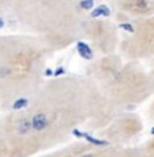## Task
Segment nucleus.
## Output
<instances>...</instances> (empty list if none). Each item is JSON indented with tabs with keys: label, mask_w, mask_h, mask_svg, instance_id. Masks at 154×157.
I'll return each instance as SVG.
<instances>
[{
	"label": "nucleus",
	"mask_w": 154,
	"mask_h": 157,
	"mask_svg": "<svg viewBox=\"0 0 154 157\" xmlns=\"http://www.w3.org/2000/svg\"><path fill=\"white\" fill-rule=\"evenodd\" d=\"M147 117H149L152 122H154V97L152 98L149 107H147Z\"/></svg>",
	"instance_id": "nucleus-13"
},
{
	"label": "nucleus",
	"mask_w": 154,
	"mask_h": 157,
	"mask_svg": "<svg viewBox=\"0 0 154 157\" xmlns=\"http://www.w3.org/2000/svg\"><path fill=\"white\" fill-rule=\"evenodd\" d=\"M85 75L117 112L154 97V75L149 67L123 59L119 53L96 57L87 64Z\"/></svg>",
	"instance_id": "nucleus-4"
},
{
	"label": "nucleus",
	"mask_w": 154,
	"mask_h": 157,
	"mask_svg": "<svg viewBox=\"0 0 154 157\" xmlns=\"http://www.w3.org/2000/svg\"><path fill=\"white\" fill-rule=\"evenodd\" d=\"M141 147L147 157H154V135L150 138V140L146 141V144L141 145Z\"/></svg>",
	"instance_id": "nucleus-11"
},
{
	"label": "nucleus",
	"mask_w": 154,
	"mask_h": 157,
	"mask_svg": "<svg viewBox=\"0 0 154 157\" xmlns=\"http://www.w3.org/2000/svg\"><path fill=\"white\" fill-rule=\"evenodd\" d=\"M82 38L98 53V56L115 55L119 51L120 29L108 18L90 17L83 25Z\"/></svg>",
	"instance_id": "nucleus-7"
},
{
	"label": "nucleus",
	"mask_w": 154,
	"mask_h": 157,
	"mask_svg": "<svg viewBox=\"0 0 154 157\" xmlns=\"http://www.w3.org/2000/svg\"><path fill=\"white\" fill-rule=\"evenodd\" d=\"M11 4H13V2H0V25H2L7 18L13 19V15H11Z\"/></svg>",
	"instance_id": "nucleus-10"
},
{
	"label": "nucleus",
	"mask_w": 154,
	"mask_h": 157,
	"mask_svg": "<svg viewBox=\"0 0 154 157\" xmlns=\"http://www.w3.org/2000/svg\"><path fill=\"white\" fill-rule=\"evenodd\" d=\"M120 29L119 53L131 62L154 59V15L128 19Z\"/></svg>",
	"instance_id": "nucleus-5"
},
{
	"label": "nucleus",
	"mask_w": 154,
	"mask_h": 157,
	"mask_svg": "<svg viewBox=\"0 0 154 157\" xmlns=\"http://www.w3.org/2000/svg\"><path fill=\"white\" fill-rule=\"evenodd\" d=\"M147 67H149V70H150V72H152V74L154 75V59L153 60H150V64L147 66Z\"/></svg>",
	"instance_id": "nucleus-14"
},
{
	"label": "nucleus",
	"mask_w": 154,
	"mask_h": 157,
	"mask_svg": "<svg viewBox=\"0 0 154 157\" xmlns=\"http://www.w3.org/2000/svg\"><path fill=\"white\" fill-rule=\"evenodd\" d=\"M53 52L28 33L0 34V109L13 111L44 85Z\"/></svg>",
	"instance_id": "nucleus-2"
},
{
	"label": "nucleus",
	"mask_w": 154,
	"mask_h": 157,
	"mask_svg": "<svg viewBox=\"0 0 154 157\" xmlns=\"http://www.w3.org/2000/svg\"><path fill=\"white\" fill-rule=\"evenodd\" d=\"M113 7L120 15H126L127 19H137L154 15V2L149 0H122V2H115Z\"/></svg>",
	"instance_id": "nucleus-9"
},
{
	"label": "nucleus",
	"mask_w": 154,
	"mask_h": 157,
	"mask_svg": "<svg viewBox=\"0 0 154 157\" xmlns=\"http://www.w3.org/2000/svg\"><path fill=\"white\" fill-rule=\"evenodd\" d=\"M119 113L89 77L62 75L3 115L0 135L11 157H36L70 144L81 128L101 131Z\"/></svg>",
	"instance_id": "nucleus-1"
},
{
	"label": "nucleus",
	"mask_w": 154,
	"mask_h": 157,
	"mask_svg": "<svg viewBox=\"0 0 154 157\" xmlns=\"http://www.w3.org/2000/svg\"><path fill=\"white\" fill-rule=\"evenodd\" d=\"M90 6L71 0H18L11 4L13 21L40 40L53 53L82 38Z\"/></svg>",
	"instance_id": "nucleus-3"
},
{
	"label": "nucleus",
	"mask_w": 154,
	"mask_h": 157,
	"mask_svg": "<svg viewBox=\"0 0 154 157\" xmlns=\"http://www.w3.org/2000/svg\"><path fill=\"white\" fill-rule=\"evenodd\" d=\"M0 157H11L8 146H7V144L4 142V140H3L2 135H0Z\"/></svg>",
	"instance_id": "nucleus-12"
},
{
	"label": "nucleus",
	"mask_w": 154,
	"mask_h": 157,
	"mask_svg": "<svg viewBox=\"0 0 154 157\" xmlns=\"http://www.w3.org/2000/svg\"><path fill=\"white\" fill-rule=\"evenodd\" d=\"M36 157H147L139 146L117 147L107 144H94L89 141L70 142L62 147Z\"/></svg>",
	"instance_id": "nucleus-6"
},
{
	"label": "nucleus",
	"mask_w": 154,
	"mask_h": 157,
	"mask_svg": "<svg viewBox=\"0 0 154 157\" xmlns=\"http://www.w3.org/2000/svg\"><path fill=\"white\" fill-rule=\"evenodd\" d=\"M142 131L143 120L139 115L122 112L97 134L107 145L117 147H131V142L139 137Z\"/></svg>",
	"instance_id": "nucleus-8"
}]
</instances>
